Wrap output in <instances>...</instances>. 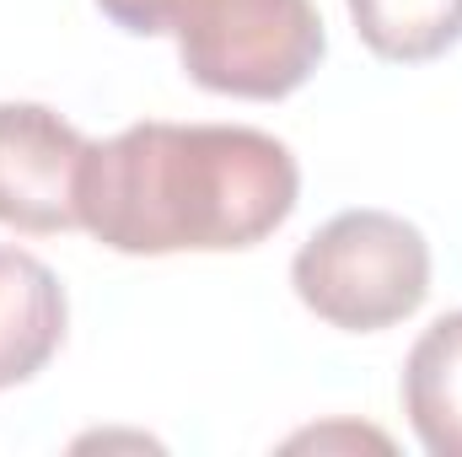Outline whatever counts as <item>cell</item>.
I'll return each instance as SVG.
<instances>
[{
  "label": "cell",
  "instance_id": "cell-7",
  "mask_svg": "<svg viewBox=\"0 0 462 457\" xmlns=\"http://www.w3.org/2000/svg\"><path fill=\"white\" fill-rule=\"evenodd\" d=\"M360 43L393 65L441 60L462 38V0H345Z\"/></svg>",
  "mask_w": 462,
  "mask_h": 457
},
{
  "label": "cell",
  "instance_id": "cell-6",
  "mask_svg": "<svg viewBox=\"0 0 462 457\" xmlns=\"http://www.w3.org/2000/svg\"><path fill=\"white\" fill-rule=\"evenodd\" d=\"M403 415L430 457H462V312L436 318L403 360Z\"/></svg>",
  "mask_w": 462,
  "mask_h": 457
},
{
  "label": "cell",
  "instance_id": "cell-5",
  "mask_svg": "<svg viewBox=\"0 0 462 457\" xmlns=\"http://www.w3.org/2000/svg\"><path fill=\"white\" fill-rule=\"evenodd\" d=\"M65 285L22 247L0 242V387L32 382L65 344Z\"/></svg>",
  "mask_w": 462,
  "mask_h": 457
},
{
  "label": "cell",
  "instance_id": "cell-4",
  "mask_svg": "<svg viewBox=\"0 0 462 457\" xmlns=\"http://www.w3.org/2000/svg\"><path fill=\"white\" fill-rule=\"evenodd\" d=\"M92 140L43 103H0V227L27 237L81 227V167Z\"/></svg>",
  "mask_w": 462,
  "mask_h": 457
},
{
  "label": "cell",
  "instance_id": "cell-3",
  "mask_svg": "<svg viewBox=\"0 0 462 457\" xmlns=\"http://www.w3.org/2000/svg\"><path fill=\"white\" fill-rule=\"evenodd\" d=\"M291 285L328 329L382 334L425 307L430 242L393 210H345L301 242L291 258Z\"/></svg>",
  "mask_w": 462,
  "mask_h": 457
},
{
  "label": "cell",
  "instance_id": "cell-2",
  "mask_svg": "<svg viewBox=\"0 0 462 457\" xmlns=\"http://www.w3.org/2000/svg\"><path fill=\"white\" fill-rule=\"evenodd\" d=\"M134 38H178L194 87L274 103L312 81L328 33L312 0H97Z\"/></svg>",
  "mask_w": 462,
  "mask_h": 457
},
{
  "label": "cell",
  "instance_id": "cell-1",
  "mask_svg": "<svg viewBox=\"0 0 462 457\" xmlns=\"http://www.w3.org/2000/svg\"><path fill=\"white\" fill-rule=\"evenodd\" d=\"M301 167L253 124H129L92 140L81 167V227L129 258L236 253L291 221Z\"/></svg>",
  "mask_w": 462,
  "mask_h": 457
}]
</instances>
